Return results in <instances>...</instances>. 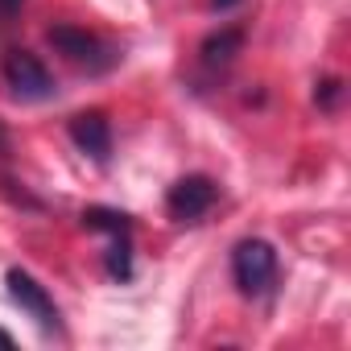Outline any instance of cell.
I'll list each match as a JSON object with an SVG mask.
<instances>
[{
  "label": "cell",
  "mask_w": 351,
  "mask_h": 351,
  "mask_svg": "<svg viewBox=\"0 0 351 351\" xmlns=\"http://www.w3.org/2000/svg\"><path fill=\"white\" fill-rule=\"evenodd\" d=\"M50 46L71 62V66H79V71H108V66H116V50L99 38V34H91V29H79V25H54L50 29Z\"/></svg>",
  "instance_id": "obj_1"
},
{
  "label": "cell",
  "mask_w": 351,
  "mask_h": 351,
  "mask_svg": "<svg viewBox=\"0 0 351 351\" xmlns=\"http://www.w3.org/2000/svg\"><path fill=\"white\" fill-rule=\"evenodd\" d=\"M232 273H236V285L248 293V298H261L273 289L277 281V252L269 240H240L236 252H232Z\"/></svg>",
  "instance_id": "obj_2"
},
{
  "label": "cell",
  "mask_w": 351,
  "mask_h": 351,
  "mask_svg": "<svg viewBox=\"0 0 351 351\" xmlns=\"http://www.w3.org/2000/svg\"><path fill=\"white\" fill-rule=\"evenodd\" d=\"M5 285H9V298H13V302H17V306L42 326V330H58V326H62L50 289H46L34 273H25V269H9V273H5Z\"/></svg>",
  "instance_id": "obj_3"
},
{
  "label": "cell",
  "mask_w": 351,
  "mask_h": 351,
  "mask_svg": "<svg viewBox=\"0 0 351 351\" xmlns=\"http://www.w3.org/2000/svg\"><path fill=\"white\" fill-rule=\"evenodd\" d=\"M215 182L207 178V173H191V178H178L169 186V195H165V211L173 215V219H182V223H195V219H203L211 207H215Z\"/></svg>",
  "instance_id": "obj_4"
},
{
  "label": "cell",
  "mask_w": 351,
  "mask_h": 351,
  "mask_svg": "<svg viewBox=\"0 0 351 351\" xmlns=\"http://www.w3.org/2000/svg\"><path fill=\"white\" fill-rule=\"evenodd\" d=\"M5 79H9V87H13L17 99H50L54 95V75L29 50H13L5 58Z\"/></svg>",
  "instance_id": "obj_5"
},
{
  "label": "cell",
  "mask_w": 351,
  "mask_h": 351,
  "mask_svg": "<svg viewBox=\"0 0 351 351\" xmlns=\"http://www.w3.org/2000/svg\"><path fill=\"white\" fill-rule=\"evenodd\" d=\"M71 141L91 161H108V153H112V124L104 120V112H79L71 120Z\"/></svg>",
  "instance_id": "obj_6"
},
{
  "label": "cell",
  "mask_w": 351,
  "mask_h": 351,
  "mask_svg": "<svg viewBox=\"0 0 351 351\" xmlns=\"http://www.w3.org/2000/svg\"><path fill=\"white\" fill-rule=\"evenodd\" d=\"M244 46V29H219L203 42V62L207 66H228Z\"/></svg>",
  "instance_id": "obj_7"
},
{
  "label": "cell",
  "mask_w": 351,
  "mask_h": 351,
  "mask_svg": "<svg viewBox=\"0 0 351 351\" xmlns=\"http://www.w3.org/2000/svg\"><path fill=\"white\" fill-rule=\"evenodd\" d=\"M232 5H240V0H211V9H219V13H223V9H232Z\"/></svg>",
  "instance_id": "obj_8"
},
{
  "label": "cell",
  "mask_w": 351,
  "mask_h": 351,
  "mask_svg": "<svg viewBox=\"0 0 351 351\" xmlns=\"http://www.w3.org/2000/svg\"><path fill=\"white\" fill-rule=\"evenodd\" d=\"M13 343H17V339H13V335H9L5 326H0V347H13Z\"/></svg>",
  "instance_id": "obj_9"
},
{
  "label": "cell",
  "mask_w": 351,
  "mask_h": 351,
  "mask_svg": "<svg viewBox=\"0 0 351 351\" xmlns=\"http://www.w3.org/2000/svg\"><path fill=\"white\" fill-rule=\"evenodd\" d=\"M17 5H21V0H0V9H5V13H13Z\"/></svg>",
  "instance_id": "obj_10"
}]
</instances>
